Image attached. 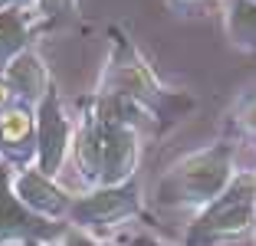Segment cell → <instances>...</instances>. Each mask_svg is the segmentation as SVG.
I'll return each instance as SVG.
<instances>
[{
	"mask_svg": "<svg viewBox=\"0 0 256 246\" xmlns=\"http://www.w3.org/2000/svg\"><path fill=\"white\" fill-rule=\"evenodd\" d=\"M76 164L86 180L96 187L128 184L138 164V132L132 125H108L98 118H86L76 134Z\"/></svg>",
	"mask_w": 256,
	"mask_h": 246,
	"instance_id": "cell-1",
	"label": "cell"
},
{
	"mask_svg": "<svg viewBox=\"0 0 256 246\" xmlns=\"http://www.w3.org/2000/svg\"><path fill=\"white\" fill-rule=\"evenodd\" d=\"M234 180V151L230 144H214L207 151L184 158L158 184V204L168 207H194L214 204Z\"/></svg>",
	"mask_w": 256,
	"mask_h": 246,
	"instance_id": "cell-2",
	"label": "cell"
},
{
	"mask_svg": "<svg viewBox=\"0 0 256 246\" xmlns=\"http://www.w3.org/2000/svg\"><path fill=\"white\" fill-rule=\"evenodd\" d=\"M108 96H122L128 102L142 105L144 112H168V105H174V96L161 89V82L154 79L151 66L142 60V52L128 43L118 30L112 33V56H108L106 66V79H102V89Z\"/></svg>",
	"mask_w": 256,
	"mask_h": 246,
	"instance_id": "cell-3",
	"label": "cell"
},
{
	"mask_svg": "<svg viewBox=\"0 0 256 246\" xmlns=\"http://www.w3.org/2000/svg\"><path fill=\"white\" fill-rule=\"evenodd\" d=\"M253 216H256V180L236 178L230 180V187L217 200L207 204V210L190 226L188 240L190 243H217L226 236H240L243 230L253 226Z\"/></svg>",
	"mask_w": 256,
	"mask_h": 246,
	"instance_id": "cell-4",
	"label": "cell"
},
{
	"mask_svg": "<svg viewBox=\"0 0 256 246\" xmlns=\"http://www.w3.org/2000/svg\"><path fill=\"white\" fill-rule=\"evenodd\" d=\"M33 118H36V171L56 178L72 148V122L62 112L56 89H50L46 98L33 108Z\"/></svg>",
	"mask_w": 256,
	"mask_h": 246,
	"instance_id": "cell-5",
	"label": "cell"
},
{
	"mask_svg": "<svg viewBox=\"0 0 256 246\" xmlns=\"http://www.w3.org/2000/svg\"><path fill=\"white\" fill-rule=\"evenodd\" d=\"M132 214H138V187L128 180L118 187H96L92 194L72 200L69 220L76 224V230H89V226H115Z\"/></svg>",
	"mask_w": 256,
	"mask_h": 246,
	"instance_id": "cell-6",
	"label": "cell"
},
{
	"mask_svg": "<svg viewBox=\"0 0 256 246\" xmlns=\"http://www.w3.org/2000/svg\"><path fill=\"white\" fill-rule=\"evenodd\" d=\"M56 226L40 220L14 194V168L0 164V246H16L26 240H46Z\"/></svg>",
	"mask_w": 256,
	"mask_h": 246,
	"instance_id": "cell-7",
	"label": "cell"
},
{
	"mask_svg": "<svg viewBox=\"0 0 256 246\" xmlns=\"http://www.w3.org/2000/svg\"><path fill=\"white\" fill-rule=\"evenodd\" d=\"M14 194L20 197V204L30 214H36L40 220H62L72 210V197L56 184L53 178L40 174L36 168H26V171H14Z\"/></svg>",
	"mask_w": 256,
	"mask_h": 246,
	"instance_id": "cell-8",
	"label": "cell"
},
{
	"mask_svg": "<svg viewBox=\"0 0 256 246\" xmlns=\"http://www.w3.org/2000/svg\"><path fill=\"white\" fill-rule=\"evenodd\" d=\"M30 158H36V118L33 108L14 105L0 112V161L7 168L26 171Z\"/></svg>",
	"mask_w": 256,
	"mask_h": 246,
	"instance_id": "cell-9",
	"label": "cell"
},
{
	"mask_svg": "<svg viewBox=\"0 0 256 246\" xmlns=\"http://www.w3.org/2000/svg\"><path fill=\"white\" fill-rule=\"evenodd\" d=\"M0 76H4V82L10 86L16 105H26V108H36V105L46 98V92L53 89L50 69H46L43 56L33 52V50H26L23 56H16V60L10 62Z\"/></svg>",
	"mask_w": 256,
	"mask_h": 246,
	"instance_id": "cell-10",
	"label": "cell"
},
{
	"mask_svg": "<svg viewBox=\"0 0 256 246\" xmlns=\"http://www.w3.org/2000/svg\"><path fill=\"white\" fill-rule=\"evenodd\" d=\"M33 40V16L26 10H0V72L30 50Z\"/></svg>",
	"mask_w": 256,
	"mask_h": 246,
	"instance_id": "cell-11",
	"label": "cell"
},
{
	"mask_svg": "<svg viewBox=\"0 0 256 246\" xmlns=\"http://www.w3.org/2000/svg\"><path fill=\"white\" fill-rule=\"evenodd\" d=\"M224 23L234 46L256 52V0H230Z\"/></svg>",
	"mask_w": 256,
	"mask_h": 246,
	"instance_id": "cell-12",
	"label": "cell"
},
{
	"mask_svg": "<svg viewBox=\"0 0 256 246\" xmlns=\"http://www.w3.org/2000/svg\"><path fill=\"white\" fill-rule=\"evenodd\" d=\"M76 10V0H36L33 20H60Z\"/></svg>",
	"mask_w": 256,
	"mask_h": 246,
	"instance_id": "cell-13",
	"label": "cell"
},
{
	"mask_svg": "<svg viewBox=\"0 0 256 246\" xmlns=\"http://www.w3.org/2000/svg\"><path fill=\"white\" fill-rule=\"evenodd\" d=\"M62 246H102V243H96V240L89 236L86 230H66V240H62Z\"/></svg>",
	"mask_w": 256,
	"mask_h": 246,
	"instance_id": "cell-14",
	"label": "cell"
},
{
	"mask_svg": "<svg viewBox=\"0 0 256 246\" xmlns=\"http://www.w3.org/2000/svg\"><path fill=\"white\" fill-rule=\"evenodd\" d=\"M14 105H16V98H14V92H10V86L4 82V76H0V112H7Z\"/></svg>",
	"mask_w": 256,
	"mask_h": 246,
	"instance_id": "cell-15",
	"label": "cell"
},
{
	"mask_svg": "<svg viewBox=\"0 0 256 246\" xmlns=\"http://www.w3.org/2000/svg\"><path fill=\"white\" fill-rule=\"evenodd\" d=\"M125 246H161L158 240H151V236H135V240H128Z\"/></svg>",
	"mask_w": 256,
	"mask_h": 246,
	"instance_id": "cell-16",
	"label": "cell"
},
{
	"mask_svg": "<svg viewBox=\"0 0 256 246\" xmlns=\"http://www.w3.org/2000/svg\"><path fill=\"white\" fill-rule=\"evenodd\" d=\"M243 122H246L250 128H256V98H253V102L246 105V118H243Z\"/></svg>",
	"mask_w": 256,
	"mask_h": 246,
	"instance_id": "cell-17",
	"label": "cell"
},
{
	"mask_svg": "<svg viewBox=\"0 0 256 246\" xmlns=\"http://www.w3.org/2000/svg\"><path fill=\"white\" fill-rule=\"evenodd\" d=\"M171 7H178V10H188V7H197V4H204V0H168Z\"/></svg>",
	"mask_w": 256,
	"mask_h": 246,
	"instance_id": "cell-18",
	"label": "cell"
},
{
	"mask_svg": "<svg viewBox=\"0 0 256 246\" xmlns=\"http://www.w3.org/2000/svg\"><path fill=\"white\" fill-rule=\"evenodd\" d=\"M26 0H0V10H20Z\"/></svg>",
	"mask_w": 256,
	"mask_h": 246,
	"instance_id": "cell-19",
	"label": "cell"
},
{
	"mask_svg": "<svg viewBox=\"0 0 256 246\" xmlns=\"http://www.w3.org/2000/svg\"><path fill=\"white\" fill-rule=\"evenodd\" d=\"M16 246H46L43 240H26V243H16Z\"/></svg>",
	"mask_w": 256,
	"mask_h": 246,
	"instance_id": "cell-20",
	"label": "cell"
},
{
	"mask_svg": "<svg viewBox=\"0 0 256 246\" xmlns=\"http://www.w3.org/2000/svg\"><path fill=\"white\" fill-rule=\"evenodd\" d=\"M0 164H4V161H0Z\"/></svg>",
	"mask_w": 256,
	"mask_h": 246,
	"instance_id": "cell-21",
	"label": "cell"
}]
</instances>
